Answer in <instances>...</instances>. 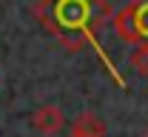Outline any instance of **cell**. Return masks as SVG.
I'll list each match as a JSON object with an SVG mask.
<instances>
[{
	"label": "cell",
	"mask_w": 148,
	"mask_h": 137,
	"mask_svg": "<svg viewBox=\"0 0 148 137\" xmlns=\"http://www.w3.org/2000/svg\"><path fill=\"white\" fill-rule=\"evenodd\" d=\"M34 14L69 52H80L86 46H97L100 29L111 20V6L106 0H37Z\"/></svg>",
	"instance_id": "6da1fadb"
},
{
	"label": "cell",
	"mask_w": 148,
	"mask_h": 137,
	"mask_svg": "<svg viewBox=\"0 0 148 137\" xmlns=\"http://www.w3.org/2000/svg\"><path fill=\"white\" fill-rule=\"evenodd\" d=\"M108 26H114L117 37H123L125 43L148 40V0H134L120 12H111Z\"/></svg>",
	"instance_id": "7a4b0ae2"
},
{
	"label": "cell",
	"mask_w": 148,
	"mask_h": 137,
	"mask_svg": "<svg viewBox=\"0 0 148 137\" xmlns=\"http://www.w3.org/2000/svg\"><path fill=\"white\" fill-rule=\"evenodd\" d=\"M29 126L40 131V134H57L63 126H66V114L51 106V103H46V106H37L34 112L29 114Z\"/></svg>",
	"instance_id": "3957f363"
},
{
	"label": "cell",
	"mask_w": 148,
	"mask_h": 137,
	"mask_svg": "<svg viewBox=\"0 0 148 137\" xmlns=\"http://www.w3.org/2000/svg\"><path fill=\"white\" fill-rule=\"evenodd\" d=\"M71 134H77V137H106V123L94 112H83L80 117L74 120Z\"/></svg>",
	"instance_id": "277c9868"
},
{
	"label": "cell",
	"mask_w": 148,
	"mask_h": 137,
	"mask_svg": "<svg viewBox=\"0 0 148 137\" xmlns=\"http://www.w3.org/2000/svg\"><path fill=\"white\" fill-rule=\"evenodd\" d=\"M137 49L131 52V57H128V63H131V69L140 74V77H148V40H140V43H134Z\"/></svg>",
	"instance_id": "5b68a950"
},
{
	"label": "cell",
	"mask_w": 148,
	"mask_h": 137,
	"mask_svg": "<svg viewBox=\"0 0 148 137\" xmlns=\"http://www.w3.org/2000/svg\"><path fill=\"white\" fill-rule=\"evenodd\" d=\"M69 137H77V134H69Z\"/></svg>",
	"instance_id": "8992f818"
},
{
	"label": "cell",
	"mask_w": 148,
	"mask_h": 137,
	"mask_svg": "<svg viewBox=\"0 0 148 137\" xmlns=\"http://www.w3.org/2000/svg\"><path fill=\"white\" fill-rule=\"evenodd\" d=\"M145 134H148V131H145Z\"/></svg>",
	"instance_id": "52a82bcc"
}]
</instances>
